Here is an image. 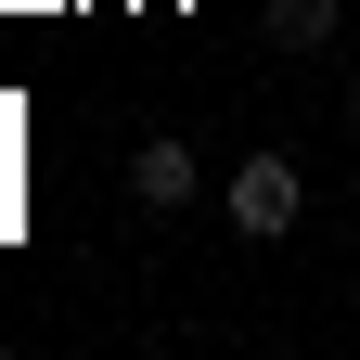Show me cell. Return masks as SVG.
Wrapping results in <instances>:
<instances>
[{"label": "cell", "instance_id": "cell-1", "mask_svg": "<svg viewBox=\"0 0 360 360\" xmlns=\"http://www.w3.org/2000/svg\"><path fill=\"white\" fill-rule=\"evenodd\" d=\"M296 206H309L296 155H245V167H232V232H245V245H283V232H296Z\"/></svg>", "mask_w": 360, "mask_h": 360}, {"label": "cell", "instance_id": "cell-2", "mask_svg": "<svg viewBox=\"0 0 360 360\" xmlns=\"http://www.w3.org/2000/svg\"><path fill=\"white\" fill-rule=\"evenodd\" d=\"M335 26H347V0H270V13H257V39H270V52H322Z\"/></svg>", "mask_w": 360, "mask_h": 360}, {"label": "cell", "instance_id": "cell-3", "mask_svg": "<svg viewBox=\"0 0 360 360\" xmlns=\"http://www.w3.org/2000/svg\"><path fill=\"white\" fill-rule=\"evenodd\" d=\"M129 193H142V206H180V193H193V142H142V155H129Z\"/></svg>", "mask_w": 360, "mask_h": 360}, {"label": "cell", "instance_id": "cell-4", "mask_svg": "<svg viewBox=\"0 0 360 360\" xmlns=\"http://www.w3.org/2000/svg\"><path fill=\"white\" fill-rule=\"evenodd\" d=\"M347 129H360V90H347Z\"/></svg>", "mask_w": 360, "mask_h": 360}]
</instances>
